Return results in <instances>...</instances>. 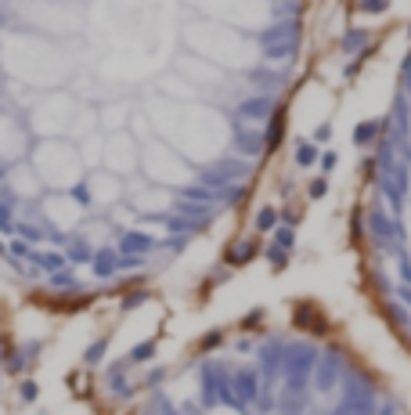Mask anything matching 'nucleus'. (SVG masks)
<instances>
[{
    "label": "nucleus",
    "mask_w": 411,
    "mask_h": 415,
    "mask_svg": "<svg viewBox=\"0 0 411 415\" xmlns=\"http://www.w3.org/2000/svg\"><path fill=\"white\" fill-rule=\"evenodd\" d=\"M311 195H314V199L324 195V181H314V184H311Z\"/></svg>",
    "instance_id": "23"
},
{
    "label": "nucleus",
    "mask_w": 411,
    "mask_h": 415,
    "mask_svg": "<svg viewBox=\"0 0 411 415\" xmlns=\"http://www.w3.org/2000/svg\"><path fill=\"white\" fill-rule=\"evenodd\" d=\"M332 137V123H321V127L314 130V141H329Z\"/></svg>",
    "instance_id": "22"
},
{
    "label": "nucleus",
    "mask_w": 411,
    "mask_h": 415,
    "mask_svg": "<svg viewBox=\"0 0 411 415\" xmlns=\"http://www.w3.org/2000/svg\"><path fill=\"white\" fill-rule=\"evenodd\" d=\"M144 300H148V293H144V289H130V293L123 296V303H119V307H123V310H134V307H141Z\"/></svg>",
    "instance_id": "19"
},
{
    "label": "nucleus",
    "mask_w": 411,
    "mask_h": 415,
    "mask_svg": "<svg viewBox=\"0 0 411 415\" xmlns=\"http://www.w3.org/2000/svg\"><path fill=\"white\" fill-rule=\"evenodd\" d=\"M101 170L126 177L141 170V144L130 130H116V134H105V159H101Z\"/></svg>",
    "instance_id": "3"
},
{
    "label": "nucleus",
    "mask_w": 411,
    "mask_h": 415,
    "mask_svg": "<svg viewBox=\"0 0 411 415\" xmlns=\"http://www.w3.org/2000/svg\"><path fill=\"white\" fill-rule=\"evenodd\" d=\"M256 239H246V242H231L227 246V253H224V267H242L256 257Z\"/></svg>",
    "instance_id": "12"
},
{
    "label": "nucleus",
    "mask_w": 411,
    "mask_h": 415,
    "mask_svg": "<svg viewBox=\"0 0 411 415\" xmlns=\"http://www.w3.org/2000/svg\"><path fill=\"white\" fill-rule=\"evenodd\" d=\"M108 336H98L91 347H83V365H101V358H105V350H108Z\"/></svg>",
    "instance_id": "14"
},
{
    "label": "nucleus",
    "mask_w": 411,
    "mask_h": 415,
    "mask_svg": "<svg viewBox=\"0 0 411 415\" xmlns=\"http://www.w3.org/2000/svg\"><path fill=\"white\" fill-rule=\"evenodd\" d=\"M0 195H4V181H0Z\"/></svg>",
    "instance_id": "26"
},
{
    "label": "nucleus",
    "mask_w": 411,
    "mask_h": 415,
    "mask_svg": "<svg viewBox=\"0 0 411 415\" xmlns=\"http://www.w3.org/2000/svg\"><path fill=\"white\" fill-rule=\"evenodd\" d=\"M4 188L8 192H15L18 199H26V202H40L43 199V181H40V174L33 170V166H26V159H15V163H8V174H4Z\"/></svg>",
    "instance_id": "5"
},
{
    "label": "nucleus",
    "mask_w": 411,
    "mask_h": 415,
    "mask_svg": "<svg viewBox=\"0 0 411 415\" xmlns=\"http://www.w3.org/2000/svg\"><path fill=\"white\" fill-rule=\"evenodd\" d=\"M76 152H80V163L83 170H101V159H105V134H87L83 141H76Z\"/></svg>",
    "instance_id": "9"
},
{
    "label": "nucleus",
    "mask_w": 411,
    "mask_h": 415,
    "mask_svg": "<svg viewBox=\"0 0 411 415\" xmlns=\"http://www.w3.org/2000/svg\"><path fill=\"white\" fill-rule=\"evenodd\" d=\"M404 227H408V246H411V213H408V220H404Z\"/></svg>",
    "instance_id": "25"
},
{
    "label": "nucleus",
    "mask_w": 411,
    "mask_h": 415,
    "mask_svg": "<svg viewBox=\"0 0 411 415\" xmlns=\"http://www.w3.org/2000/svg\"><path fill=\"white\" fill-rule=\"evenodd\" d=\"M40 350H43V340H29V343H22L18 350H4V368L8 372H26L40 361Z\"/></svg>",
    "instance_id": "7"
},
{
    "label": "nucleus",
    "mask_w": 411,
    "mask_h": 415,
    "mask_svg": "<svg viewBox=\"0 0 411 415\" xmlns=\"http://www.w3.org/2000/svg\"><path fill=\"white\" fill-rule=\"evenodd\" d=\"M151 354H156V340H144V343H137V347H130V354L123 358L126 365H144V361H151Z\"/></svg>",
    "instance_id": "13"
},
{
    "label": "nucleus",
    "mask_w": 411,
    "mask_h": 415,
    "mask_svg": "<svg viewBox=\"0 0 411 415\" xmlns=\"http://www.w3.org/2000/svg\"><path fill=\"white\" fill-rule=\"evenodd\" d=\"M274 224H278V210H274V206H260V213H256V232H271Z\"/></svg>",
    "instance_id": "15"
},
{
    "label": "nucleus",
    "mask_w": 411,
    "mask_h": 415,
    "mask_svg": "<svg viewBox=\"0 0 411 415\" xmlns=\"http://www.w3.org/2000/svg\"><path fill=\"white\" fill-rule=\"evenodd\" d=\"M357 8H361V11H368V15H379V11H386V8H389V0H357Z\"/></svg>",
    "instance_id": "20"
},
{
    "label": "nucleus",
    "mask_w": 411,
    "mask_h": 415,
    "mask_svg": "<svg viewBox=\"0 0 411 415\" xmlns=\"http://www.w3.org/2000/svg\"><path fill=\"white\" fill-rule=\"evenodd\" d=\"M87 188H91V213H105L112 210V202H123L126 199V181L108 174V170H91L87 174Z\"/></svg>",
    "instance_id": "4"
},
{
    "label": "nucleus",
    "mask_w": 411,
    "mask_h": 415,
    "mask_svg": "<svg viewBox=\"0 0 411 415\" xmlns=\"http://www.w3.org/2000/svg\"><path fill=\"white\" fill-rule=\"evenodd\" d=\"M29 264H36L43 275H54V271H65V267H73L69 257H65V249H40V246H36V253H33Z\"/></svg>",
    "instance_id": "10"
},
{
    "label": "nucleus",
    "mask_w": 411,
    "mask_h": 415,
    "mask_svg": "<svg viewBox=\"0 0 411 415\" xmlns=\"http://www.w3.org/2000/svg\"><path fill=\"white\" fill-rule=\"evenodd\" d=\"M33 170L40 174L43 181V188H51V192H65V188H73V184L87 174L83 170V163H80V152H76V144L73 141H40L36 144V156H33Z\"/></svg>",
    "instance_id": "1"
},
{
    "label": "nucleus",
    "mask_w": 411,
    "mask_h": 415,
    "mask_svg": "<svg viewBox=\"0 0 411 415\" xmlns=\"http://www.w3.org/2000/svg\"><path fill=\"white\" fill-rule=\"evenodd\" d=\"M94 242L87 239V235H80V232H73L69 235V242H65V257H69V264L76 267V264H91L94 260Z\"/></svg>",
    "instance_id": "11"
},
{
    "label": "nucleus",
    "mask_w": 411,
    "mask_h": 415,
    "mask_svg": "<svg viewBox=\"0 0 411 415\" xmlns=\"http://www.w3.org/2000/svg\"><path fill=\"white\" fill-rule=\"evenodd\" d=\"M141 166L148 170V181L151 184H166V188H184V184H191V166L181 152L166 149V144L151 141L141 149Z\"/></svg>",
    "instance_id": "2"
},
{
    "label": "nucleus",
    "mask_w": 411,
    "mask_h": 415,
    "mask_svg": "<svg viewBox=\"0 0 411 415\" xmlns=\"http://www.w3.org/2000/svg\"><path fill=\"white\" fill-rule=\"evenodd\" d=\"M18 398L26 401V405H33V401L40 398V386H36V379H22V383H18Z\"/></svg>",
    "instance_id": "18"
},
{
    "label": "nucleus",
    "mask_w": 411,
    "mask_h": 415,
    "mask_svg": "<svg viewBox=\"0 0 411 415\" xmlns=\"http://www.w3.org/2000/svg\"><path fill=\"white\" fill-rule=\"evenodd\" d=\"M0 260H4V264H8V246H4V242H0Z\"/></svg>",
    "instance_id": "24"
},
{
    "label": "nucleus",
    "mask_w": 411,
    "mask_h": 415,
    "mask_svg": "<svg viewBox=\"0 0 411 415\" xmlns=\"http://www.w3.org/2000/svg\"><path fill=\"white\" fill-rule=\"evenodd\" d=\"M91 267H94V275L105 282V278H119V271H123V257H119V249H112V246H98L94 249V260H91Z\"/></svg>",
    "instance_id": "8"
},
{
    "label": "nucleus",
    "mask_w": 411,
    "mask_h": 415,
    "mask_svg": "<svg viewBox=\"0 0 411 415\" xmlns=\"http://www.w3.org/2000/svg\"><path fill=\"white\" fill-rule=\"evenodd\" d=\"M116 249L123 257H148L151 249H159V239H151L148 232H141V227H126V232L119 235Z\"/></svg>",
    "instance_id": "6"
},
{
    "label": "nucleus",
    "mask_w": 411,
    "mask_h": 415,
    "mask_svg": "<svg viewBox=\"0 0 411 415\" xmlns=\"http://www.w3.org/2000/svg\"><path fill=\"white\" fill-rule=\"evenodd\" d=\"M379 134V127H375V119H368L364 123V127H354V144H368V141H372Z\"/></svg>",
    "instance_id": "17"
},
{
    "label": "nucleus",
    "mask_w": 411,
    "mask_h": 415,
    "mask_svg": "<svg viewBox=\"0 0 411 415\" xmlns=\"http://www.w3.org/2000/svg\"><path fill=\"white\" fill-rule=\"evenodd\" d=\"M296 163H299V166H311V163H317V149H314L311 141H299V144H296Z\"/></svg>",
    "instance_id": "16"
},
{
    "label": "nucleus",
    "mask_w": 411,
    "mask_h": 415,
    "mask_svg": "<svg viewBox=\"0 0 411 415\" xmlns=\"http://www.w3.org/2000/svg\"><path fill=\"white\" fill-rule=\"evenodd\" d=\"M386 415H389V412H386Z\"/></svg>",
    "instance_id": "27"
},
{
    "label": "nucleus",
    "mask_w": 411,
    "mask_h": 415,
    "mask_svg": "<svg viewBox=\"0 0 411 415\" xmlns=\"http://www.w3.org/2000/svg\"><path fill=\"white\" fill-rule=\"evenodd\" d=\"M274 246H281V249H292V227H278Z\"/></svg>",
    "instance_id": "21"
}]
</instances>
